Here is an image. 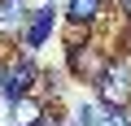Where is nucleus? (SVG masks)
<instances>
[{
    "mask_svg": "<svg viewBox=\"0 0 131 126\" xmlns=\"http://www.w3.org/2000/svg\"><path fill=\"white\" fill-rule=\"evenodd\" d=\"M92 100L105 109H131V61L122 52H114L105 61L101 78L92 83Z\"/></svg>",
    "mask_w": 131,
    "mask_h": 126,
    "instance_id": "1",
    "label": "nucleus"
},
{
    "mask_svg": "<svg viewBox=\"0 0 131 126\" xmlns=\"http://www.w3.org/2000/svg\"><path fill=\"white\" fill-rule=\"evenodd\" d=\"M109 57H114V48H101L96 39L66 44V70H70V78H74V83H96Z\"/></svg>",
    "mask_w": 131,
    "mask_h": 126,
    "instance_id": "2",
    "label": "nucleus"
},
{
    "mask_svg": "<svg viewBox=\"0 0 131 126\" xmlns=\"http://www.w3.org/2000/svg\"><path fill=\"white\" fill-rule=\"evenodd\" d=\"M35 83H44V70L35 65V57H13V61H5V87H0V100L5 104H13V100H22V96H35Z\"/></svg>",
    "mask_w": 131,
    "mask_h": 126,
    "instance_id": "3",
    "label": "nucleus"
},
{
    "mask_svg": "<svg viewBox=\"0 0 131 126\" xmlns=\"http://www.w3.org/2000/svg\"><path fill=\"white\" fill-rule=\"evenodd\" d=\"M57 31V9H52V0L48 5H39V9H31V18H26V31H22V52L26 57H35L44 44H48V35Z\"/></svg>",
    "mask_w": 131,
    "mask_h": 126,
    "instance_id": "4",
    "label": "nucleus"
},
{
    "mask_svg": "<svg viewBox=\"0 0 131 126\" xmlns=\"http://www.w3.org/2000/svg\"><path fill=\"white\" fill-rule=\"evenodd\" d=\"M26 0H0V44H18L22 31H26Z\"/></svg>",
    "mask_w": 131,
    "mask_h": 126,
    "instance_id": "5",
    "label": "nucleus"
},
{
    "mask_svg": "<svg viewBox=\"0 0 131 126\" xmlns=\"http://www.w3.org/2000/svg\"><path fill=\"white\" fill-rule=\"evenodd\" d=\"M105 0H70L66 5V22L70 26H83V31H96L101 26V18H105Z\"/></svg>",
    "mask_w": 131,
    "mask_h": 126,
    "instance_id": "6",
    "label": "nucleus"
},
{
    "mask_svg": "<svg viewBox=\"0 0 131 126\" xmlns=\"http://www.w3.org/2000/svg\"><path fill=\"white\" fill-rule=\"evenodd\" d=\"M44 113H48V100L44 96H22V100L9 104V126H35Z\"/></svg>",
    "mask_w": 131,
    "mask_h": 126,
    "instance_id": "7",
    "label": "nucleus"
},
{
    "mask_svg": "<svg viewBox=\"0 0 131 126\" xmlns=\"http://www.w3.org/2000/svg\"><path fill=\"white\" fill-rule=\"evenodd\" d=\"M35 126H61V109H57V104H52V109H48V113H44V117H39V122H35Z\"/></svg>",
    "mask_w": 131,
    "mask_h": 126,
    "instance_id": "8",
    "label": "nucleus"
},
{
    "mask_svg": "<svg viewBox=\"0 0 131 126\" xmlns=\"http://www.w3.org/2000/svg\"><path fill=\"white\" fill-rule=\"evenodd\" d=\"M0 87H5V61H0Z\"/></svg>",
    "mask_w": 131,
    "mask_h": 126,
    "instance_id": "9",
    "label": "nucleus"
}]
</instances>
